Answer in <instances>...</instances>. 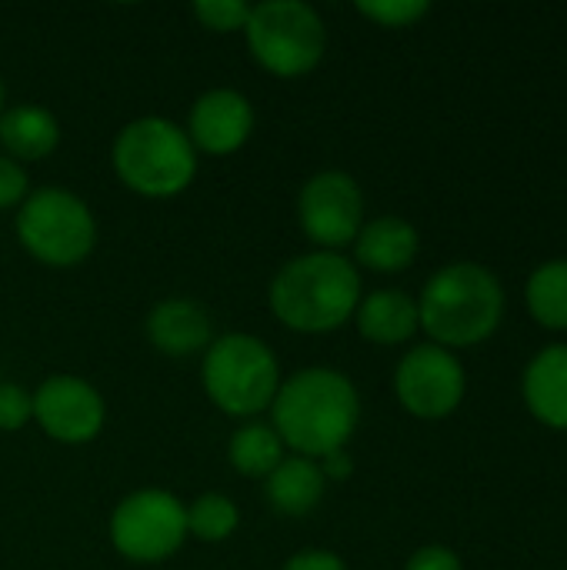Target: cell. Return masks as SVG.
Segmentation results:
<instances>
[{
	"label": "cell",
	"mask_w": 567,
	"mask_h": 570,
	"mask_svg": "<svg viewBox=\"0 0 567 570\" xmlns=\"http://www.w3.org/2000/svg\"><path fill=\"white\" fill-rule=\"evenodd\" d=\"M33 424L57 444L80 448L104 434L107 401L77 374H50L33 391Z\"/></svg>",
	"instance_id": "cell-11"
},
{
	"label": "cell",
	"mask_w": 567,
	"mask_h": 570,
	"mask_svg": "<svg viewBox=\"0 0 567 570\" xmlns=\"http://www.w3.org/2000/svg\"><path fill=\"white\" fill-rule=\"evenodd\" d=\"M241 528V508L221 491H204L187 504V538L201 544H224Z\"/></svg>",
	"instance_id": "cell-21"
},
{
	"label": "cell",
	"mask_w": 567,
	"mask_h": 570,
	"mask_svg": "<svg viewBox=\"0 0 567 570\" xmlns=\"http://www.w3.org/2000/svg\"><path fill=\"white\" fill-rule=\"evenodd\" d=\"M528 311L548 331H567V257L545 261L528 277Z\"/></svg>",
	"instance_id": "cell-20"
},
{
	"label": "cell",
	"mask_w": 567,
	"mask_h": 570,
	"mask_svg": "<svg viewBox=\"0 0 567 570\" xmlns=\"http://www.w3.org/2000/svg\"><path fill=\"white\" fill-rule=\"evenodd\" d=\"M30 170L23 164H17L13 157L0 154V214L3 210H17L27 194H30Z\"/></svg>",
	"instance_id": "cell-25"
},
{
	"label": "cell",
	"mask_w": 567,
	"mask_h": 570,
	"mask_svg": "<svg viewBox=\"0 0 567 570\" xmlns=\"http://www.w3.org/2000/svg\"><path fill=\"white\" fill-rule=\"evenodd\" d=\"M33 421V391L17 381H0V431L17 434Z\"/></svg>",
	"instance_id": "cell-24"
},
{
	"label": "cell",
	"mask_w": 567,
	"mask_h": 570,
	"mask_svg": "<svg viewBox=\"0 0 567 570\" xmlns=\"http://www.w3.org/2000/svg\"><path fill=\"white\" fill-rule=\"evenodd\" d=\"M354 267L374 271V274H404L421 250V234L411 220L398 214H381L364 220L354 244Z\"/></svg>",
	"instance_id": "cell-14"
},
{
	"label": "cell",
	"mask_w": 567,
	"mask_h": 570,
	"mask_svg": "<svg viewBox=\"0 0 567 570\" xmlns=\"http://www.w3.org/2000/svg\"><path fill=\"white\" fill-rule=\"evenodd\" d=\"M147 341L164 357H204V351L214 344V317L211 311L194 297H164L150 307L144 321Z\"/></svg>",
	"instance_id": "cell-13"
},
{
	"label": "cell",
	"mask_w": 567,
	"mask_h": 570,
	"mask_svg": "<svg viewBox=\"0 0 567 570\" xmlns=\"http://www.w3.org/2000/svg\"><path fill=\"white\" fill-rule=\"evenodd\" d=\"M468 394V374L454 351L431 341L414 344L394 367V397L418 421L451 417Z\"/></svg>",
	"instance_id": "cell-9"
},
{
	"label": "cell",
	"mask_w": 567,
	"mask_h": 570,
	"mask_svg": "<svg viewBox=\"0 0 567 570\" xmlns=\"http://www.w3.org/2000/svg\"><path fill=\"white\" fill-rule=\"evenodd\" d=\"M287 458L284 441L277 438V431L271 428V421L254 417V421H241L227 441V461L241 478L251 481H264L281 461Z\"/></svg>",
	"instance_id": "cell-19"
},
{
	"label": "cell",
	"mask_w": 567,
	"mask_h": 570,
	"mask_svg": "<svg viewBox=\"0 0 567 570\" xmlns=\"http://www.w3.org/2000/svg\"><path fill=\"white\" fill-rule=\"evenodd\" d=\"M60 120L43 104H7L0 114V154L17 164L47 160L60 147Z\"/></svg>",
	"instance_id": "cell-17"
},
{
	"label": "cell",
	"mask_w": 567,
	"mask_h": 570,
	"mask_svg": "<svg viewBox=\"0 0 567 570\" xmlns=\"http://www.w3.org/2000/svg\"><path fill=\"white\" fill-rule=\"evenodd\" d=\"M254 63L281 80L307 77L328 53V23L307 0H264L244 27Z\"/></svg>",
	"instance_id": "cell-7"
},
{
	"label": "cell",
	"mask_w": 567,
	"mask_h": 570,
	"mask_svg": "<svg viewBox=\"0 0 567 570\" xmlns=\"http://www.w3.org/2000/svg\"><path fill=\"white\" fill-rule=\"evenodd\" d=\"M297 224L314 250L344 254L364 227V190L348 170H317L297 190Z\"/></svg>",
	"instance_id": "cell-10"
},
{
	"label": "cell",
	"mask_w": 567,
	"mask_h": 570,
	"mask_svg": "<svg viewBox=\"0 0 567 570\" xmlns=\"http://www.w3.org/2000/svg\"><path fill=\"white\" fill-rule=\"evenodd\" d=\"M254 124H257V114H254V104L244 90L211 87L190 104L184 130H187L197 154L231 157L251 140Z\"/></svg>",
	"instance_id": "cell-12"
},
{
	"label": "cell",
	"mask_w": 567,
	"mask_h": 570,
	"mask_svg": "<svg viewBox=\"0 0 567 570\" xmlns=\"http://www.w3.org/2000/svg\"><path fill=\"white\" fill-rule=\"evenodd\" d=\"M521 394L535 421L551 431H567V344H551L531 357Z\"/></svg>",
	"instance_id": "cell-16"
},
{
	"label": "cell",
	"mask_w": 567,
	"mask_h": 570,
	"mask_svg": "<svg viewBox=\"0 0 567 570\" xmlns=\"http://www.w3.org/2000/svg\"><path fill=\"white\" fill-rule=\"evenodd\" d=\"M404 570H465V564H461L458 551H451L444 544H424L408 558Z\"/></svg>",
	"instance_id": "cell-26"
},
{
	"label": "cell",
	"mask_w": 567,
	"mask_h": 570,
	"mask_svg": "<svg viewBox=\"0 0 567 570\" xmlns=\"http://www.w3.org/2000/svg\"><path fill=\"white\" fill-rule=\"evenodd\" d=\"M354 10L384 30H408L431 13L428 0H358Z\"/></svg>",
	"instance_id": "cell-22"
},
{
	"label": "cell",
	"mask_w": 567,
	"mask_h": 570,
	"mask_svg": "<svg viewBox=\"0 0 567 570\" xmlns=\"http://www.w3.org/2000/svg\"><path fill=\"white\" fill-rule=\"evenodd\" d=\"M7 110V83H3V77H0V114Z\"/></svg>",
	"instance_id": "cell-29"
},
{
	"label": "cell",
	"mask_w": 567,
	"mask_h": 570,
	"mask_svg": "<svg viewBox=\"0 0 567 570\" xmlns=\"http://www.w3.org/2000/svg\"><path fill=\"white\" fill-rule=\"evenodd\" d=\"M110 167L130 194L170 200L197 180L201 154L194 150L184 124L147 114L117 130L110 144Z\"/></svg>",
	"instance_id": "cell-4"
},
{
	"label": "cell",
	"mask_w": 567,
	"mask_h": 570,
	"mask_svg": "<svg viewBox=\"0 0 567 570\" xmlns=\"http://www.w3.org/2000/svg\"><path fill=\"white\" fill-rule=\"evenodd\" d=\"M321 464V471H324V481L331 484H341V481H348L351 474H354V458L348 454V451H334V454H328L324 461H317Z\"/></svg>",
	"instance_id": "cell-28"
},
{
	"label": "cell",
	"mask_w": 567,
	"mask_h": 570,
	"mask_svg": "<svg viewBox=\"0 0 567 570\" xmlns=\"http://www.w3.org/2000/svg\"><path fill=\"white\" fill-rule=\"evenodd\" d=\"M328 481L317 461L287 454L267 478H264V498L267 504L284 518H307L324 501Z\"/></svg>",
	"instance_id": "cell-18"
},
{
	"label": "cell",
	"mask_w": 567,
	"mask_h": 570,
	"mask_svg": "<svg viewBox=\"0 0 567 570\" xmlns=\"http://www.w3.org/2000/svg\"><path fill=\"white\" fill-rule=\"evenodd\" d=\"M281 381L284 374L274 347L247 331L217 334L201 357V387L207 401L234 421H254L267 414Z\"/></svg>",
	"instance_id": "cell-5"
},
{
	"label": "cell",
	"mask_w": 567,
	"mask_h": 570,
	"mask_svg": "<svg viewBox=\"0 0 567 570\" xmlns=\"http://www.w3.org/2000/svg\"><path fill=\"white\" fill-rule=\"evenodd\" d=\"M508 294L498 274L478 261H454L428 277L418 297L421 331L431 344L458 351L485 344L505 321Z\"/></svg>",
	"instance_id": "cell-3"
},
{
	"label": "cell",
	"mask_w": 567,
	"mask_h": 570,
	"mask_svg": "<svg viewBox=\"0 0 567 570\" xmlns=\"http://www.w3.org/2000/svg\"><path fill=\"white\" fill-rule=\"evenodd\" d=\"M364 297L361 271L348 254L307 250L277 267L267 284V307L274 321L294 334H334Z\"/></svg>",
	"instance_id": "cell-2"
},
{
	"label": "cell",
	"mask_w": 567,
	"mask_h": 570,
	"mask_svg": "<svg viewBox=\"0 0 567 570\" xmlns=\"http://www.w3.org/2000/svg\"><path fill=\"white\" fill-rule=\"evenodd\" d=\"M114 551L130 564H164L187 544V504L164 488H137L110 511Z\"/></svg>",
	"instance_id": "cell-8"
},
{
	"label": "cell",
	"mask_w": 567,
	"mask_h": 570,
	"mask_svg": "<svg viewBox=\"0 0 567 570\" xmlns=\"http://www.w3.org/2000/svg\"><path fill=\"white\" fill-rule=\"evenodd\" d=\"M361 424V394L354 381L338 367H301L281 381L271 404V428L284 441L287 454L324 461L334 451H348Z\"/></svg>",
	"instance_id": "cell-1"
},
{
	"label": "cell",
	"mask_w": 567,
	"mask_h": 570,
	"mask_svg": "<svg viewBox=\"0 0 567 570\" xmlns=\"http://www.w3.org/2000/svg\"><path fill=\"white\" fill-rule=\"evenodd\" d=\"M281 570H348V564L341 554H334L328 548H304V551L291 554Z\"/></svg>",
	"instance_id": "cell-27"
},
{
	"label": "cell",
	"mask_w": 567,
	"mask_h": 570,
	"mask_svg": "<svg viewBox=\"0 0 567 570\" xmlns=\"http://www.w3.org/2000/svg\"><path fill=\"white\" fill-rule=\"evenodd\" d=\"M251 7L254 3H244V0H197L190 13L211 33H244L251 20Z\"/></svg>",
	"instance_id": "cell-23"
},
{
	"label": "cell",
	"mask_w": 567,
	"mask_h": 570,
	"mask_svg": "<svg viewBox=\"0 0 567 570\" xmlns=\"http://www.w3.org/2000/svg\"><path fill=\"white\" fill-rule=\"evenodd\" d=\"M17 244L43 267L70 271L97 247V217L70 187H33L13 214Z\"/></svg>",
	"instance_id": "cell-6"
},
{
	"label": "cell",
	"mask_w": 567,
	"mask_h": 570,
	"mask_svg": "<svg viewBox=\"0 0 567 570\" xmlns=\"http://www.w3.org/2000/svg\"><path fill=\"white\" fill-rule=\"evenodd\" d=\"M354 327L374 347H401V344L414 341V334L421 331L418 297H411L401 287L371 291L361 297V304L354 311Z\"/></svg>",
	"instance_id": "cell-15"
}]
</instances>
